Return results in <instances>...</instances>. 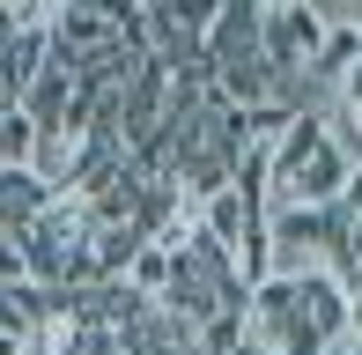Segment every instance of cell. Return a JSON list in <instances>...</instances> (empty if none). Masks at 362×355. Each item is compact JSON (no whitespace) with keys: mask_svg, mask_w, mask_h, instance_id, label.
Instances as JSON below:
<instances>
[{"mask_svg":"<svg viewBox=\"0 0 362 355\" xmlns=\"http://www.w3.org/2000/svg\"><path fill=\"white\" fill-rule=\"evenodd\" d=\"M340 230H348L340 207H274L267 215V260H274V274H288V281H303V274H318V267L340 274Z\"/></svg>","mask_w":362,"mask_h":355,"instance_id":"6da1fadb","label":"cell"},{"mask_svg":"<svg viewBox=\"0 0 362 355\" xmlns=\"http://www.w3.org/2000/svg\"><path fill=\"white\" fill-rule=\"evenodd\" d=\"M325 30H333V15L310 0V8H274L267 15V67L281 74V82H296L303 74L310 82V67H318V52H325Z\"/></svg>","mask_w":362,"mask_h":355,"instance_id":"7a4b0ae2","label":"cell"},{"mask_svg":"<svg viewBox=\"0 0 362 355\" xmlns=\"http://www.w3.org/2000/svg\"><path fill=\"white\" fill-rule=\"evenodd\" d=\"M45 207H52V185L37 170H0V222L8 230H30Z\"/></svg>","mask_w":362,"mask_h":355,"instance_id":"3957f363","label":"cell"},{"mask_svg":"<svg viewBox=\"0 0 362 355\" xmlns=\"http://www.w3.org/2000/svg\"><path fill=\"white\" fill-rule=\"evenodd\" d=\"M37 141H45V126L23 104H0V170H30L37 163Z\"/></svg>","mask_w":362,"mask_h":355,"instance_id":"277c9868","label":"cell"},{"mask_svg":"<svg viewBox=\"0 0 362 355\" xmlns=\"http://www.w3.org/2000/svg\"><path fill=\"white\" fill-rule=\"evenodd\" d=\"M170 274H177V252H163V245H141L134 260H126V289H134L141 303H163Z\"/></svg>","mask_w":362,"mask_h":355,"instance_id":"5b68a950","label":"cell"},{"mask_svg":"<svg viewBox=\"0 0 362 355\" xmlns=\"http://www.w3.org/2000/svg\"><path fill=\"white\" fill-rule=\"evenodd\" d=\"M325 111H348V119H362V59H355V67H348V74L333 82V96H325Z\"/></svg>","mask_w":362,"mask_h":355,"instance_id":"8992f818","label":"cell"},{"mask_svg":"<svg viewBox=\"0 0 362 355\" xmlns=\"http://www.w3.org/2000/svg\"><path fill=\"white\" fill-rule=\"evenodd\" d=\"M348 341L362 348V281H348Z\"/></svg>","mask_w":362,"mask_h":355,"instance_id":"52a82bcc","label":"cell"},{"mask_svg":"<svg viewBox=\"0 0 362 355\" xmlns=\"http://www.w3.org/2000/svg\"><path fill=\"white\" fill-rule=\"evenodd\" d=\"M340 215H362V163H355V178H348V192H340Z\"/></svg>","mask_w":362,"mask_h":355,"instance_id":"ba28073f","label":"cell"},{"mask_svg":"<svg viewBox=\"0 0 362 355\" xmlns=\"http://www.w3.org/2000/svg\"><path fill=\"white\" fill-rule=\"evenodd\" d=\"M274 8H310V0H267V15H274Z\"/></svg>","mask_w":362,"mask_h":355,"instance_id":"9c48e42d","label":"cell"},{"mask_svg":"<svg viewBox=\"0 0 362 355\" xmlns=\"http://www.w3.org/2000/svg\"><path fill=\"white\" fill-rule=\"evenodd\" d=\"M325 355H362V348H355V341H340V348H325Z\"/></svg>","mask_w":362,"mask_h":355,"instance_id":"30bf717a","label":"cell"}]
</instances>
